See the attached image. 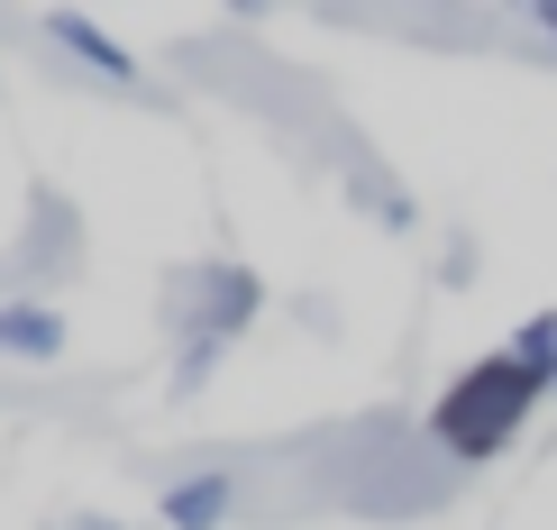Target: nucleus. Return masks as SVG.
Masks as SVG:
<instances>
[{"label":"nucleus","instance_id":"obj_4","mask_svg":"<svg viewBox=\"0 0 557 530\" xmlns=\"http://www.w3.org/2000/svg\"><path fill=\"white\" fill-rule=\"evenodd\" d=\"M46 37H55L64 56H83L101 83H137V56H128V46L101 28V19H74V10H55V19H46Z\"/></svg>","mask_w":557,"mask_h":530},{"label":"nucleus","instance_id":"obj_5","mask_svg":"<svg viewBox=\"0 0 557 530\" xmlns=\"http://www.w3.org/2000/svg\"><path fill=\"white\" fill-rule=\"evenodd\" d=\"M0 357L55 366V357H64V320L46 311V303H0Z\"/></svg>","mask_w":557,"mask_h":530},{"label":"nucleus","instance_id":"obj_1","mask_svg":"<svg viewBox=\"0 0 557 530\" xmlns=\"http://www.w3.org/2000/svg\"><path fill=\"white\" fill-rule=\"evenodd\" d=\"M548 394H557V384L521 348H494V357H475L467 375L430 403V448H448L457 467H484V457H503L530 430V411H540Z\"/></svg>","mask_w":557,"mask_h":530},{"label":"nucleus","instance_id":"obj_3","mask_svg":"<svg viewBox=\"0 0 557 530\" xmlns=\"http://www.w3.org/2000/svg\"><path fill=\"white\" fill-rule=\"evenodd\" d=\"M228 513H238V476H220V467L174 476L165 503H156V521H165V530H220Z\"/></svg>","mask_w":557,"mask_h":530},{"label":"nucleus","instance_id":"obj_2","mask_svg":"<svg viewBox=\"0 0 557 530\" xmlns=\"http://www.w3.org/2000/svg\"><path fill=\"white\" fill-rule=\"evenodd\" d=\"M183 284H193V303L174 311V320H183V366H174V394H193V384L220 366V348H228V338H238L247 320L265 311V284H257L247 266H228V257L193 266Z\"/></svg>","mask_w":557,"mask_h":530},{"label":"nucleus","instance_id":"obj_6","mask_svg":"<svg viewBox=\"0 0 557 530\" xmlns=\"http://www.w3.org/2000/svg\"><path fill=\"white\" fill-rule=\"evenodd\" d=\"M530 19H540V28H548V46H557V0H530Z\"/></svg>","mask_w":557,"mask_h":530}]
</instances>
